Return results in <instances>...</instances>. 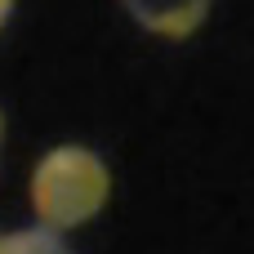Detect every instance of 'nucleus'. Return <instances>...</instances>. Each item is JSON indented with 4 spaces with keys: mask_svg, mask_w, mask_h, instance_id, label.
<instances>
[{
    "mask_svg": "<svg viewBox=\"0 0 254 254\" xmlns=\"http://www.w3.org/2000/svg\"><path fill=\"white\" fill-rule=\"evenodd\" d=\"M31 210L40 219V228L49 232H67V228H80L89 223L107 196H112V170L107 161L85 147V143H58L49 147L36 170H31Z\"/></svg>",
    "mask_w": 254,
    "mask_h": 254,
    "instance_id": "f257e3e1",
    "label": "nucleus"
},
{
    "mask_svg": "<svg viewBox=\"0 0 254 254\" xmlns=\"http://www.w3.org/2000/svg\"><path fill=\"white\" fill-rule=\"evenodd\" d=\"M121 4L143 31L165 40H188L210 18V0H121Z\"/></svg>",
    "mask_w": 254,
    "mask_h": 254,
    "instance_id": "f03ea898",
    "label": "nucleus"
},
{
    "mask_svg": "<svg viewBox=\"0 0 254 254\" xmlns=\"http://www.w3.org/2000/svg\"><path fill=\"white\" fill-rule=\"evenodd\" d=\"M0 254H71V246L49 228H18L0 237Z\"/></svg>",
    "mask_w": 254,
    "mask_h": 254,
    "instance_id": "7ed1b4c3",
    "label": "nucleus"
},
{
    "mask_svg": "<svg viewBox=\"0 0 254 254\" xmlns=\"http://www.w3.org/2000/svg\"><path fill=\"white\" fill-rule=\"evenodd\" d=\"M9 18H13V0H0V31H4Z\"/></svg>",
    "mask_w": 254,
    "mask_h": 254,
    "instance_id": "20e7f679",
    "label": "nucleus"
},
{
    "mask_svg": "<svg viewBox=\"0 0 254 254\" xmlns=\"http://www.w3.org/2000/svg\"><path fill=\"white\" fill-rule=\"evenodd\" d=\"M0 152H4V112H0Z\"/></svg>",
    "mask_w": 254,
    "mask_h": 254,
    "instance_id": "39448f33",
    "label": "nucleus"
}]
</instances>
